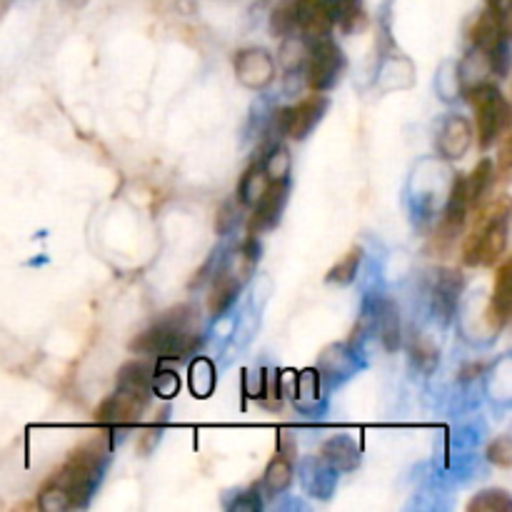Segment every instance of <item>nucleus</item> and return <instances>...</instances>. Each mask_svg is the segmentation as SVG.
<instances>
[{"label":"nucleus","instance_id":"nucleus-1","mask_svg":"<svg viewBox=\"0 0 512 512\" xmlns=\"http://www.w3.org/2000/svg\"><path fill=\"white\" fill-rule=\"evenodd\" d=\"M200 348L198 318L190 305H178L130 340V350L160 360H185Z\"/></svg>","mask_w":512,"mask_h":512},{"label":"nucleus","instance_id":"nucleus-7","mask_svg":"<svg viewBox=\"0 0 512 512\" xmlns=\"http://www.w3.org/2000/svg\"><path fill=\"white\" fill-rule=\"evenodd\" d=\"M235 78L250 90H263L275 78V60L265 48H245L235 55Z\"/></svg>","mask_w":512,"mask_h":512},{"label":"nucleus","instance_id":"nucleus-24","mask_svg":"<svg viewBox=\"0 0 512 512\" xmlns=\"http://www.w3.org/2000/svg\"><path fill=\"white\" fill-rule=\"evenodd\" d=\"M298 28V0H280L270 13V33L275 38L293 35Z\"/></svg>","mask_w":512,"mask_h":512},{"label":"nucleus","instance_id":"nucleus-27","mask_svg":"<svg viewBox=\"0 0 512 512\" xmlns=\"http://www.w3.org/2000/svg\"><path fill=\"white\" fill-rule=\"evenodd\" d=\"M360 260H363V250H360V248L348 250V253H345L343 258H340L338 263H335L333 268H330L328 283H338V285L353 283L355 275H358Z\"/></svg>","mask_w":512,"mask_h":512},{"label":"nucleus","instance_id":"nucleus-13","mask_svg":"<svg viewBox=\"0 0 512 512\" xmlns=\"http://www.w3.org/2000/svg\"><path fill=\"white\" fill-rule=\"evenodd\" d=\"M373 318H375V330H378V338L383 340L385 350L395 353V350L400 348V340H403V328H400L398 305H395L390 298L375 300Z\"/></svg>","mask_w":512,"mask_h":512},{"label":"nucleus","instance_id":"nucleus-16","mask_svg":"<svg viewBox=\"0 0 512 512\" xmlns=\"http://www.w3.org/2000/svg\"><path fill=\"white\" fill-rule=\"evenodd\" d=\"M512 265L503 263V268L498 270V278H495V293L493 300L488 305V323L493 325L495 330L503 328L510 318V308H512Z\"/></svg>","mask_w":512,"mask_h":512},{"label":"nucleus","instance_id":"nucleus-8","mask_svg":"<svg viewBox=\"0 0 512 512\" xmlns=\"http://www.w3.org/2000/svg\"><path fill=\"white\" fill-rule=\"evenodd\" d=\"M288 190V180H275V183L268 185L263 198L253 205V215H250L248 223L250 235H258L278 225L285 203H288Z\"/></svg>","mask_w":512,"mask_h":512},{"label":"nucleus","instance_id":"nucleus-21","mask_svg":"<svg viewBox=\"0 0 512 512\" xmlns=\"http://www.w3.org/2000/svg\"><path fill=\"white\" fill-rule=\"evenodd\" d=\"M320 5L343 30H355L363 20V0H320Z\"/></svg>","mask_w":512,"mask_h":512},{"label":"nucleus","instance_id":"nucleus-29","mask_svg":"<svg viewBox=\"0 0 512 512\" xmlns=\"http://www.w3.org/2000/svg\"><path fill=\"white\" fill-rule=\"evenodd\" d=\"M512 508V500L505 490H483L478 498L468 503L470 512H505Z\"/></svg>","mask_w":512,"mask_h":512},{"label":"nucleus","instance_id":"nucleus-31","mask_svg":"<svg viewBox=\"0 0 512 512\" xmlns=\"http://www.w3.org/2000/svg\"><path fill=\"white\" fill-rule=\"evenodd\" d=\"M488 460L493 465H498V468H510L512 465V440L508 435H503V438L493 440V443L488 445Z\"/></svg>","mask_w":512,"mask_h":512},{"label":"nucleus","instance_id":"nucleus-32","mask_svg":"<svg viewBox=\"0 0 512 512\" xmlns=\"http://www.w3.org/2000/svg\"><path fill=\"white\" fill-rule=\"evenodd\" d=\"M235 218H238V203H225L223 208H220L218 213V220H215V225H218V233H228L230 228L235 225Z\"/></svg>","mask_w":512,"mask_h":512},{"label":"nucleus","instance_id":"nucleus-26","mask_svg":"<svg viewBox=\"0 0 512 512\" xmlns=\"http://www.w3.org/2000/svg\"><path fill=\"white\" fill-rule=\"evenodd\" d=\"M215 388V368L210 360L198 358L190 365V390H193L198 398H208Z\"/></svg>","mask_w":512,"mask_h":512},{"label":"nucleus","instance_id":"nucleus-17","mask_svg":"<svg viewBox=\"0 0 512 512\" xmlns=\"http://www.w3.org/2000/svg\"><path fill=\"white\" fill-rule=\"evenodd\" d=\"M240 288H243V283H240V280L235 278V275L230 273V270H220V273L215 275L213 285H210L208 313L213 315V318L223 315L225 310H228L230 305L235 303V298H238Z\"/></svg>","mask_w":512,"mask_h":512},{"label":"nucleus","instance_id":"nucleus-33","mask_svg":"<svg viewBox=\"0 0 512 512\" xmlns=\"http://www.w3.org/2000/svg\"><path fill=\"white\" fill-rule=\"evenodd\" d=\"M278 455H285L288 460L295 458V440L288 430H280V440H278Z\"/></svg>","mask_w":512,"mask_h":512},{"label":"nucleus","instance_id":"nucleus-25","mask_svg":"<svg viewBox=\"0 0 512 512\" xmlns=\"http://www.w3.org/2000/svg\"><path fill=\"white\" fill-rule=\"evenodd\" d=\"M260 165H263V170H265V175H268L270 183H275V180H288L293 158H290V150L285 148V145H275V148L270 150L263 160H260Z\"/></svg>","mask_w":512,"mask_h":512},{"label":"nucleus","instance_id":"nucleus-30","mask_svg":"<svg viewBox=\"0 0 512 512\" xmlns=\"http://www.w3.org/2000/svg\"><path fill=\"white\" fill-rule=\"evenodd\" d=\"M180 390L178 375L170 373V370H158L153 373V383H150V393L160 395V398H175Z\"/></svg>","mask_w":512,"mask_h":512},{"label":"nucleus","instance_id":"nucleus-28","mask_svg":"<svg viewBox=\"0 0 512 512\" xmlns=\"http://www.w3.org/2000/svg\"><path fill=\"white\" fill-rule=\"evenodd\" d=\"M408 348L410 360H413L420 370H425V373H430V370L438 365V348H435L433 340H428L425 335H413Z\"/></svg>","mask_w":512,"mask_h":512},{"label":"nucleus","instance_id":"nucleus-20","mask_svg":"<svg viewBox=\"0 0 512 512\" xmlns=\"http://www.w3.org/2000/svg\"><path fill=\"white\" fill-rule=\"evenodd\" d=\"M270 180L268 175H265L263 165L253 163L248 170L243 173V178H240V185H238V205H245V208H253L255 203H258L260 198H263V193L268 190Z\"/></svg>","mask_w":512,"mask_h":512},{"label":"nucleus","instance_id":"nucleus-36","mask_svg":"<svg viewBox=\"0 0 512 512\" xmlns=\"http://www.w3.org/2000/svg\"><path fill=\"white\" fill-rule=\"evenodd\" d=\"M10 3H13V0H0V15H3L5 10H8Z\"/></svg>","mask_w":512,"mask_h":512},{"label":"nucleus","instance_id":"nucleus-23","mask_svg":"<svg viewBox=\"0 0 512 512\" xmlns=\"http://www.w3.org/2000/svg\"><path fill=\"white\" fill-rule=\"evenodd\" d=\"M310 53V43L305 38H300L298 33L293 35H285L283 45H280V63L288 73H298L303 70L305 60H308Z\"/></svg>","mask_w":512,"mask_h":512},{"label":"nucleus","instance_id":"nucleus-14","mask_svg":"<svg viewBox=\"0 0 512 512\" xmlns=\"http://www.w3.org/2000/svg\"><path fill=\"white\" fill-rule=\"evenodd\" d=\"M320 458L328 468H333L335 473H350L353 468H358L360 463V448L353 443V438L348 435H335L320 450Z\"/></svg>","mask_w":512,"mask_h":512},{"label":"nucleus","instance_id":"nucleus-19","mask_svg":"<svg viewBox=\"0 0 512 512\" xmlns=\"http://www.w3.org/2000/svg\"><path fill=\"white\" fill-rule=\"evenodd\" d=\"M155 365L150 360H130L120 368L118 373V388L135 390V393H148L150 395V383H153Z\"/></svg>","mask_w":512,"mask_h":512},{"label":"nucleus","instance_id":"nucleus-3","mask_svg":"<svg viewBox=\"0 0 512 512\" xmlns=\"http://www.w3.org/2000/svg\"><path fill=\"white\" fill-rule=\"evenodd\" d=\"M468 103L475 108V123H478V143L480 148H493L500 140V135L508 133L510 128V103L498 85L490 83L478 85V88L468 90Z\"/></svg>","mask_w":512,"mask_h":512},{"label":"nucleus","instance_id":"nucleus-15","mask_svg":"<svg viewBox=\"0 0 512 512\" xmlns=\"http://www.w3.org/2000/svg\"><path fill=\"white\" fill-rule=\"evenodd\" d=\"M458 73V83L460 88H463V93H468V90L478 88V85H485L493 80L495 70H493V58H490L485 50H478L473 48V53L468 55V58L460 63V68L455 70Z\"/></svg>","mask_w":512,"mask_h":512},{"label":"nucleus","instance_id":"nucleus-9","mask_svg":"<svg viewBox=\"0 0 512 512\" xmlns=\"http://www.w3.org/2000/svg\"><path fill=\"white\" fill-rule=\"evenodd\" d=\"M508 35L510 25L503 23L488 8L475 18L473 28H470V43H473V48L485 50V53H500V50H508Z\"/></svg>","mask_w":512,"mask_h":512},{"label":"nucleus","instance_id":"nucleus-34","mask_svg":"<svg viewBox=\"0 0 512 512\" xmlns=\"http://www.w3.org/2000/svg\"><path fill=\"white\" fill-rule=\"evenodd\" d=\"M500 168L503 170L510 168V138H505L503 150H500Z\"/></svg>","mask_w":512,"mask_h":512},{"label":"nucleus","instance_id":"nucleus-6","mask_svg":"<svg viewBox=\"0 0 512 512\" xmlns=\"http://www.w3.org/2000/svg\"><path fill=\"white\" fill-rule=\"evenodd\" d=\"M148 400V393H135V390L118 388L110 398H105L100 403L95 420L100 425H108V428H115V425H133L143 418L145 408H148Z\"/></svg>","mask_w":512,"mask_h":512},{"label":"nucleus","instance_id":"nucleus-22","mask_svg":"<svg viewBox=\"0 0 512 512\" xmlns=\"http://www.w3.org/2000/svg\"><path fill=\"white\" fill-rule=\"evenodd\" d=\"M290 483H293V460H288L285 455H275L265 468V493L280 495L290 488Z\"/></svg>","mask_w":512,"mask_h":512},{"label":"nucleus","instance_id":"nucleus-12","mask_svg":"<svg viewBox=\"0 0 512 512\" xmlns=\"http://www.w3.org/2000/svg\"><path fill=\"white\" fill-rule=\"evenodd\" d=\"M465 290V278L460 270H438L433 283V305L445 320H450L458 308V300Z\"/></svg>","mask_w":512,"mask_h":512},{"label":"nucleus","instance_id":"nucleus-5","mask_svg":"<svg viewBox=\"0 0 512 512\" xmlns=\"http://www.w3.org/2000/svg\"><path fill=\"white\" fill-rule=\"evenodd\" d=\"M330 100L325 93H310L308 98H303L300 103H295L293 108H283L275 113V130L280 135L290 140H305L313 133L315 125L323 120L325 110H328Z\"/></svg>","mask_w":512,"mask_h":512},{"label":"nucleus","instance_id":"nucleus-11","mask_svg":"<svg viewBox=\"0 0 512 512\" xmlns=\"http://www.w3.org/2000/svg\"><path fill=\"white\" fill-rule=\"evenodd\" d=\"M473 125L465 115H450L445 118L443 128L438 135V150L443 153V158L448 160H460L473 145Z\"/></svg>","mask_w":512,"mask_h":512},{"label":"nucleus","instance_id":"nucleus-18","mask_svg":"<svg viewBox=\"0 0 512 512\" xmlns=\"http://www.w3.org/2000/svg\"><path fill=\"white\" fill-rule=\"evenodd\" d=\"M493 185H495V163L490 158H483L478 165H475L473 175H470V178H465L470 210L480 208V205H483L485 195L493 190Z\"/></svg>","mask_w":512,"mask_h":512},{"label":"nucleus","instance_id":"nucleus-2","mask_svg":"<svg viewBox=\"0 0 512 512\" xmlns=\"http://www.w3.org/2000/svg\"><path fill=\"white\" fill-rule=\"evenodd\" d=\"M110 458V435L98 433L70 450L63 468L48 480L68 498L70 508H85Z\"/></svg>","mask_w":512,"mask_h":512},{"label":"nucleus","instance_id":"nucleus-10","mask_svg":"<svg viewBox=\"0 0 512 512\" xmlns=\"http://www.w3.org/2000/svg\"><path fill=\"white\" fill-rule=\"evenodd\" d=\"M333 18L320 5V0H298V28L295 33L308 40L310 45L325 38H333Z\"/></svg>","mask_w":512,"mask_h":512},{"label":"nucleus","instance_id":"nucleus-4","mask_svg":"<svg viewBox=\"0 0 512 512\" xmlns=\"http://www.w3.org/2000/svg\"><path fill=\"white\" fill-rule=\"evenodd\" d=\"M305 83L315 93H325L340 80L345 70V55L333 38H325L320 43L310 45L308 60L303 65Z\"/></svg>","mask_w":512,"mask_h":512},{"label":"nucleus","instance_id":"nucleus-35","mask_svg":"<svg viewBox=\"0 0 512 512\" xmlns=\"http://www.w3.org/2000/svg\"><path fill=\"white\" fill-rule=\"evenodd\" d=\"M485 365L483 363H475V365H465L463 368V380H470V378H478L480 370H483Z\"/></svg>","mask_w":512,"mask_h":512}]
</instances>
